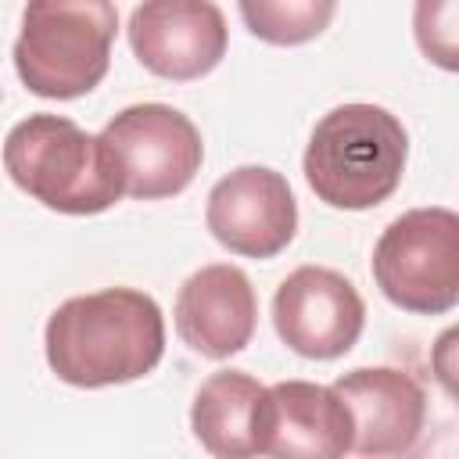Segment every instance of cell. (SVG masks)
Segmentation results:
<instances>
[{"label":"cell","mask_w":459,"mask_h":459,"mask_svg":"<svg viewBox=\"0 0 459 459\" xmlns=\"http://www.w3.org/2000/svg\"><path fill=\"white\" fill-rule=\"evenodd\" d=\"M47 366L72 387L147 377L165 355V316L136 287H104L61 301L43 330Z\"/></svg>","instance_id":"cell-1"},{"label":"cell","mask_w":459,"mask_h":459,"mask_svg":"<svg viewBox=\"0 0 459 459\" xmlns=\"http://www.w3.org/2000/svg\"><path fill=\"white\" fill-rule=\"evenodd\" d=\"M409 133L398 115L380 104H341L326 111L305 147L301 172L312 194L341 212L384 204L405 172Z\"/></svg>","instance_id":"cell-2"},{"label":"cell","mask_w":459,"mask_h":459,"mask_svg":"<svg viewBox=\"0 0 459 459\" xmlns=\"http://www.w3.org/2000/svg\"><path fill=\"white\" fill-rule=\"evenodd\" d=\"M4 169L18 190L61 215H97L126 197L100 133L50 111H36L7 133Z\"/></svg>","instance_id":"cell-3"},{"label":"cell","mask_w":459,"mask_h":459,"mask_svg":"<svg viewBox=\"0 0 459 459\" xmlns=\"http://www.w3.org/2000/svg\"><path fill=\"white\" fill-rule=\"evenodd\" d=\"M115 32L118 7L108 0H36L22 11L14 72L36 97H82L108 75Z\"/></svg>","instance_id":"cell-4"},{"label":"cell","mask_w":459,"mask_h":459,"mask_svg":"<svg viewBox=\"0 0 459 459\" xmlns=\"http://www.w3.org/2000/svg\"><path fill=\"white\" fill-rule=\"evenodd\" d=\"M373 280L402 312H452L459 301V215L434 204L391 219L373 247Z\"/></svg>","instance_id":"cell-5"},{"label":"cell","mask_w":459,"mask_h":459,"mask_svg":"<svg viewBox=\"0 0 459 459\" xmlns=\"http://www.w3.org/2000/svg\"><path fill=\"white\" fill-rule=\"evenodd\" d=\"M100 140L118 165L122 194L136 201L183 194L204 161L197 126L179 108L158 100L122 108L100 129Z\"/></svg>","instance_id":"cell-6"},{"label":"cell","mask_w":459,"mask_h":459,"mask_svg":"<svg viewBox=\"0 0 459 459\" xmlns=\"http://www.w3.org/2000/svg\"><path fill=\"white\" fill-rule=\"evenodd\" d=\"M273 326L290 351L326 362L355 348L366 326V305L344 273L298 265L273 294Z\"/></svg>","instance_id":"cell-7"},{"label":"cell","mask_w":459,"mask_h":459,"mask_svg":"<svg viewBox=\"0 0 459 459\" xmlns=\"http://www.w3.org/2000/svg\"><path fill=\"white\" fill-rule=\"evenodd\" d=\"M204 222L226 251L276 258L298 233V201L283 172L269 165H240L212 186Z\"/></svg>","instance_id":"cell-8"},{"label":"cell","mask_w":459,"mask_h":459,"mask_svg":"<svg viewBox=\"0 0 459 459\" xmlns=\"http://www.w3.org/2000/svg\"><path fill=\"white\" fill-rule=\"evenodd\" d=\"M129 47L136 61L172 82L208 75L230 43L222 11L212 0H147L129 11Z\"/></svg>","instance_id":"cell-9"},{"label":"cell","mask_w":459,"mask_h":459,"mask_svg":"<svg viewBox=\"0 0 459 459\" xmlns=\"http://www.w3.org/2000/svg\"><path fill=\"white\" fill-rule=\"evenodd\" d=\"M351 416V452L359 459H402L427 427L423 384L394 366H362L333 384Z\"/></svg>","instance_id":"cell-10"},{"label":"cell","mask_w":459,"mask_h":459,"mask_svg":"<svg viewBox=\"0 0 459 459\" xmlns=\"http://www.w3.org/2000/svg\"><path fill=\"white\" fill-rule=\"evenodd\" d=\"M176 333L204 359H230L244 351L258 326V298L240 265L215 262L190 273L176 294Z\"/></svg>","instance_id":"cell-11"},{"label":"cell","mask_w":459,"mask_h":459,"mask_svg":"<svg viewBox=\"0 0 459 459\" xmlns=\"http://www.w3.org/2000/svg\"><path fill=\"white\" fill-rule=\"evenodd\" d=\"M348 452L351 416L333 387L312 380H280L265 387V459H344Z\"/></svg>","instance_id":"cell-12"},{"label":"cell","mask_w":459,"mask_h":459,"mask_svg":"<svg viewBox=\"0 0 459 459\" xmlns=\"http://www.w3.org/2000/svg\"><path fill=\"white\" fill-rule=\"evenodd\" d=\"M265 384L244 369H219L201 380L190 427L212 459H258L262 455Z\"/></svg>","instance_id":"cell-13"},{"label":"cell","mask_w":459,"mask_h":459,"mask_svg":"<svg viewBox=\"0 0 459 459\" xmlns=\"http://www.w3.org/2000/svg\"><path fill=\"white\" fill-rule=\"evenodd\" d=\"M333 14V0H240L247 32L273 47H298L316 39Z\"/></svg>","instance_id":"cell-14"},{"label":"cell","mask_w":459,"mask_h":459,"mask_svg":"<svg viewBox=\"0 0 459 459\" xmlns=\"http://www.w3.org/2000/svg\"><path fill=\"white\" fill-rule=\"evenodd\" d=\"M455 18H459V4H416V43L420 50L441 65V68H455Z\"/></svg>","instance_id":"cell-15"}]
</instances>
